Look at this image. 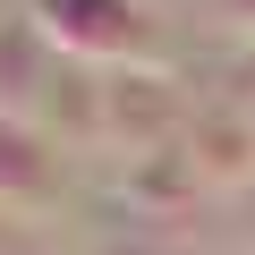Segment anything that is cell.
I'll return each instance as SVG.
<instances>
[{"label": "cell", "instance_id": "obj_2", "mask_svg": "<svg viewBox=\"0 0 255 255\" xmlns=\"http://www.w3.org/2000/svg\"><path fill=\"white\" fill-rule=\"evenodd\" d=\"M221 9H230V17H247V26H255V0H221Z\"/></svg>", "mask_w": 255, "mask_h": 255}, {"label": "cell", "instance_id": "obj_1", "mask_svg": "<svg viewBox=\"0 0 255 255\" xmlns=\"http://www.w3.org/2000/svg\"><path fill=\"white\" fill-rule=\"evenodd\" d=\"M43 187H51L43 145H34V136H17V128H0V196H9V204H34Z\"/></svg>", "mask_w": 255, "mask_h": 255}]
</instances>
